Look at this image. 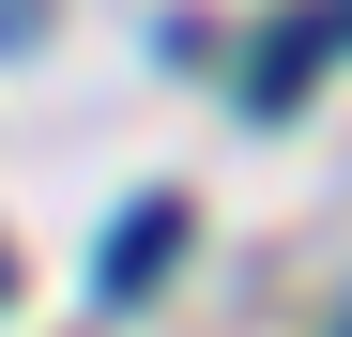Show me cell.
Listing matches in <instances>:
<instances>
[{
    "label": "cell",
    "mask_w": 352,
    "mask_h": 337,
    "mask_svg": "<svg viewBox=\"0 0 352 337\" xmlns=\"http://www.w3.org/2000/svg\"><path fill=\"white\" fill-rule=\"evenodd\" d=\"M168 261H184V199H138V215H123V230H107V246H92V292H107V307H138V292H153V276H168Z\"/></svg>",
    "instance_id": "6da1fadb"
},
{
    "label": "cell",
    "mask_w": 352,
    "mask_h": 337,
    "mask_svg": "<svg viewBox=\"0 0 352 337\" xmlns=\"http://www.w3.org/2000/svg\"><path fill=\"white\" fill-rule=\"evenodd\" d=\"M0 307H16V246H0Z\"/></svg>",
    "instance_id": "7a4b0ae2"
},
{
    "label": "cell",
    "mask_w": 352,
    "mask_h": 337,
    "mask_svg": "<svg viewBox=\"0 0 352 337\" xmlns=\"http://www.w3.org/2000/svg\"><path fill=\"white\" fill-rule=\"evenodd\" d=\"M322 16H337V46H352V0H322Z\"/></svg>",
    "instance_id": "3957f363"
}]
</instances>
